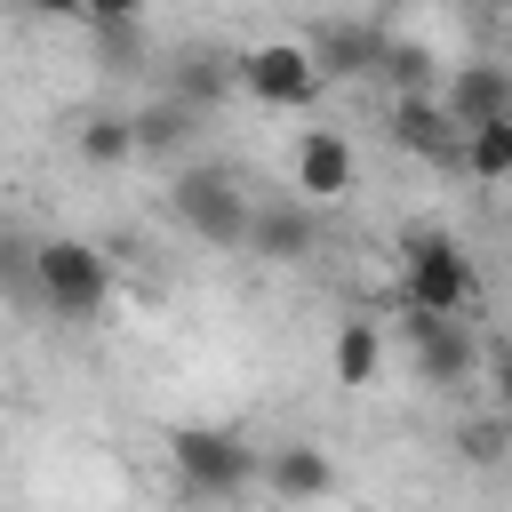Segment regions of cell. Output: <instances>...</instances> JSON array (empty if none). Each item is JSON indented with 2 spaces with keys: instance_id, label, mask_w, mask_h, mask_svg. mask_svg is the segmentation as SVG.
Segmentation results:
<instances>
[{
  "instance_id": "16",
  "label": "cell",
  "mask_w": 512,
  "mask_h": 512,
  "mask_svg": "<svg viewBox=\"0 0 512 512\" xmlns=\"http://www.w3.org/2000/svg\"><path fill=\"white\" fill-rule=\"evenodd\" d=\"M232 80H240V56H216V48H200V56H184V64H176V80H168V88H176L184 104H216Z\"/></svg>"
},
{
  "instance_id": "1",
  "label": "cell",
  "mask_w": 512,
  "mask_h": 512,
  "mask_svg": "<svg viewBox=\"0 0 512 512\" xmlns=\"http://www.w3.org/2000/svg\"><path fill=\"white\" fill-rule=\"evenodd\" d=\"M168 464H176V488H184V496H208V504H224V496H240L248 480H264V456H256L240 432H224V424H184V432L168 440Z\"/></svg>"
},
{
  "instance_id": "19",
  "label": "cell",
  "mask_w": 512,
  "mask_h": 512,
  "mask_svg": "<svg viewBox=\"0 0 512 512\" xmlns=\"http://www.w3.org/2000/svg\"><path fill=\"white\" fill-rule=\"evenodd\" d=\"M144 16V0H88V24L104 32V24H136Z\"/></svg>"
},
{
  "instance_id": "3",
  "label": "cell",
  "mask_w": 512,
  "mask_h": 512,
  "mask_svg": "<svg viewBox=\"0 0 512 512\" xmlns=\"http://www.w3.org/2000/svg\"><path fill=\"white\" fill-rule=\"evenodd\" d=\"M168 200H176V224H184L192 240H208V248H248V216H256V200L240 192L232 168H184Z\"/></svg>"
},
{
  "instance_id": "6",
  "label": "cell",
  "mask_w": 512,
  "mask_h": 512,
  "mask_svg": "<svg viewBox=\"0 0 512 512\" xmlns=\"http://www.w3.org/2000/svg\"><path fill=\"white\" fill-rule=\"evenodd\" d=\"M400 336L416 352V376L424 384H464L472 376V336H464V312H424V304H400Z\"/></svg>"
},
{
  "instance_id": "4",
  "label": "cell",
  "mask_w": 512,
  "mask_h": 512,
  "mask_svg": "<svg viewBox=\"0 0 512 512\" xmlns=\"http://www.w3.org/2000/svg\"><path fill=\"white\" fill-rule=\"evenodd\" d=\"M480 280H472V256L448 240V232H408L400 248V304H424V312H472Z\"/></svg>"
},
{
  "instance_id": "7",
  "label": "cell",
  "mask_w": 512,
  "mask_h": 512,
  "mask_svg": "<svg viewBox=\"0 0 512 512\" xmlns=\"http://www.w3.org/2000/svg\"><path fill=\"white\" fill-rule=\"evenodd\" d=\"M392 136H400V152H416V160H432V168H464V128H456L448 104L424 96V88H408V96L392 104Z\"/></svg>"
},
{
  "instance_id": "12",
  "label": "cell",
  "mask_w": 512,
  "mask_h": 512,
  "mask_svg": "<svg viewBox=\"0 0 512 512\" xmlns=\"http://www.w3.org/2000/svg\"><path fill=\"white\" fill-rule=\"evenodd\" d=\"M264 488H272V496H288V504H304V496H336V464H328L320 448L288 440V448H272V456H264Z\"/></svg>"
},
{
  "instance_id": "10",
  "label": "cell",
  "mask_w": 512,
  "mask_h": 512,
  "mask_svg": "<svg viewBox=\"0 0 512 512\" xmlns=\"http://www.w3.org/2000/svg\"><path fill=\"white\" fill-rule=\"evenodd\" d=\"M352 176H360V160H352V144H344L336 128H304V136H296V192H312V200H344Z\"/></svg>"
},
{
  "instance_id": "8",
  "label": "cell",
  "mask_w": 512,
  "mask_h": 512,
  "mask_svg": "<svg viewBox=\"0 0 512 512\" xmlns=\"http://www.w3.org/2000/svg\"><path fill=\"white\" fill-rule=\"evenodd\" d=\"M312 240H320V216L304 200H256V216H248L256 264H296V256H312Z\"/></svg>"
},
{
  "instance_id": "5",
  "label": "cell",
  "mask_w": 512,
  "mask_h": 512,
  "mask_svg": "<svg viewBox=\"0 0 512 512\" xmlns=\"http://www.w3.org/2000/svg\"><path fill=\"white\" fill-rule=\"evenodd\" d=\"M240 88H248L256 104H272V112H304V104H320L328 72H320L312 40H256V48L240 56Z\"/></svg>"
},
{
  "instance_id": "18",
  "label": "cell",
  "mask_w": 512,
  "mask_h": 512,
  "mask_svg": "<svg viewBox=\"0 0 512 512\" xmlns=\"http://www.w3.org/2000/svg\"><path fill=\"white\" fill-rule=\"evenodd\" d=\"M384 72H392L400 88H424V80H432V56H424L416 40H384Z\"/></svg>"
},
{
  "instance_id": "11",
  "label": "cell",
  "mask_w": 512,
  "mask_h": 512,
  "mask_svg": "<svg viewBox=\"0 0 512 512\" xmlns=\"http://www.w3.org/2000/svg\"><path fill=\"white\" fill-rule=\"evenodd\" d=\"M440 104H448L456 128H480V120L512 112V72H504V64H456V72L440 80Z\"/></svg>"
},
{
  "instance_id": "2",
  "label": "cell",
  "mask_w": 512,
  "mask_h": 512,
  "mask_svg": "<svg viewBox=\"0 0 512 512\" xmlns=\"http://www.w3.org/2000/svg\"><path fill=\"white\" fill-rule=\"evenodd\" d=\"M32 296H40L56 320H96L104 296H112L104 248H88V240H48V248H32Z\"/></svg>"
},
{
  "instance_id": "9",
  "label": "cell",
  "mask_w": 512,
  "mask_h": 512,
  "mask_svg": "<svg viewBox=\"0 0 512 512\" xmlns=\"http://www.w3.org/2000/svg\"><path fill=\"white\" fill-rule=\"evenodd\" d=\"M312 56H320L328 80H368V72H384V32L328 16V24H312Z\"/></svg>"
},
{
  "instance_id": "21",
  "label": "cell",
  "mask_w": 512,
  "mask_h": 512,
  "mask_svg": "<svg viewBox=\"0 0 512 512\" xmlns=\"http://www.w3.org/2000/svg\"><path fill=\"white\" fill-rule=\"evenodd\" d=\"M504 400H512V360H504Z\"/></svg>"
},
{
  "instance_id": "14",
  "label": "cell",
  "mask_w": 512,
  "mask_h": 512,
  "mask_svg": "<svg viewBox=\"0 0 512 512\" xmlns=\"http://www.w3.org/2000/svg\"><path fill=\"white\" fill-rule=\"evenodd\" d=\"M464 176H480V184H504L512 176V112L464 128Z\"/></svg>"
},
{
  "instance_id": "17",
  "label": "cell",
  "mask_w": 512,
  "mask_h": 512,
  "mask_svg": "<svg viewBox=\"0 0 512 512\" xmlns=\"http://www.w3.org/2000/svg\"><path fill=\"white\" fill-rule=\"evenodd\" d=\"M192 120H200V104H184V96L168 88L160 104H144V112H136V144H144V152H176V144L192 136Z\"/></svg>"
},
{
  "instance_id": "13",
  "label": "cell",
  "mask_w": 512,
  "mask_h": 512,
  "mask_svg": "<svg viewBox=\"0 0 512 512\" xmlns=\"http://www.w3.org/2000/svg\"><path fill=\"white\" fill-rule=\"evenodd\" d=\"M328 360H336V384H344V392L376 384V368H384V328H376V320H336Z\"/></svg>"
},
{
  "instance_id": "20",
  "label": "cell",
  "mask_w": 512,
  "mask_h": 512,
  "mask_svg": "<svg viewBox=\"0 0 512 512\" xmlns=\"http://www.w3.org/2000/svg\"><path fill=\"white\" fill-rule=\"evenodd\" d=\"M32 16H88V0H24Z\"/></svg>"
},
{
  "instance_id": "15",
  "label": "cell",
  "mask_w": 512,
  "mask_h": 512,
  "mask_svg": "<svg viewBox=\"0 0 512 512\" xmlns=\"http://www.w3.org/2000/svg\"><path fill=\"white\" fill-rule=\"evenodd\" d=\"M144 144H136V112H96V120H80V160H96V168H120V160H136Z\"/></svg>"
}]
</instances>
